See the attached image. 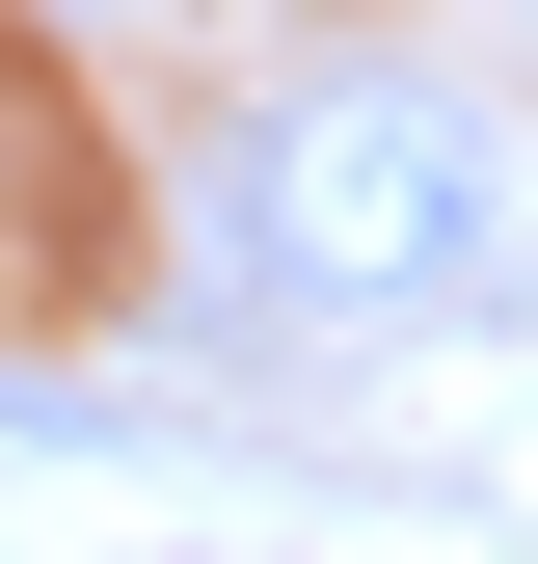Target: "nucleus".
<instances>
[{
    "label": "nucleus",
    "mask_w": 538,
    "mask_h": 564,
    "mask_svg": "<svg viewBox=\"0 0 538 564\" xmlns=\"http://www.w3.org/2000/svg\"><path fill=\"white\" fill-rule=\"evenodd\" d=\"M512 28H538V0H512Z\"/></svg>",
    "instance_id": "2"
},
{
    "label": "nucleus",
    "mask_w": 538,
    "mask_h": 564,
    "mask_svg": "<svg viewBox=\"0 0 538 564\" xmlns=\"http://www.w3.org/2000/svg\"><path fill=\"white\" fill-rule=\"evenodd\" d=\"M485 242H512V134L404 54H323L216 134V269L297 323H431V296H485Z\"/></svg>",
    "instance_id": "1"
}]
</instances>
